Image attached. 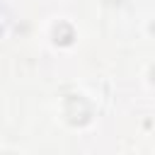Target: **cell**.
I'll use <instances>...</instances> for the list:
<instances>
[{"label": "cell", "instance_id": "cell-2", "mask_svg": "<svg viewBox=\"0 0 155 155\" xmlns=\"http://www.w3.org/2000/svg\"><path fill=\"white\" fill-rule=\"evenodd\" d=\"M153 80H155V65H153Z\"/></svg>", "mask_w": 155, "mask_h": 155}, {"label": "cell", "instance_id": "cell-1", "mask_svg": "<svg viewBox=\"0 0 155 155\" xmlns=\"http://www.w3.org/2000/svg\"><path fill=\"white\" fill-rule=\"evenodd\" d=\"M65 116H68V121H70L73 126H82V124L90 121L92 107H90V102H87L85 97L70 94V97L65 99Z\"/></svg>", "mask_w": 155, "mask_h": 155}]
</instances>
